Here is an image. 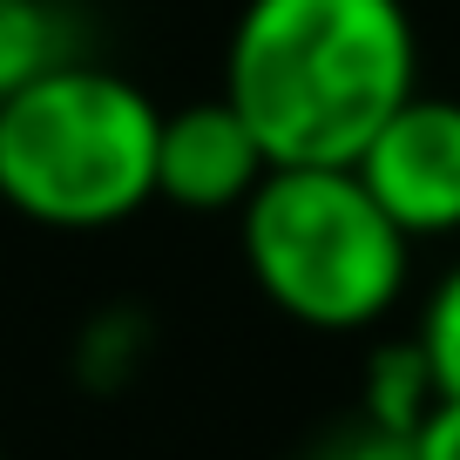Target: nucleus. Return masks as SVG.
Returning <instances> with one entry per match:
<instances>
[{"label":"nucleus","instance_id":"0eeeda50","mask_svg":"<svg viewBox=\"0 0 460 460\" xmlns=\"http://www.w3.org/2000/svg\"><path fill=\"white\" fill-rule=\"evenodd\" d=\"M433 400H440V379H433V359L420 339H386L366 359V393H359V420H373V427L386 433H413L420 420L433 413Z\"/></svg>","mask_w":460,"mask_h":460},{"label":"nucleus","instance_id":"6e6552de","mask_svg":"<svg viewBox=\"0 0 460 460\" xmlns=\"http://www.w3.org/2000/svg\"><path fill=\"white\" fill-rule=\"evenodd\" d=\"M420 345H427L433 359V379H440V393H460V264L433 285L427 312H420Z\"/></svg>","mask_w":460,"mask_h":460},{"label":"nucleus","instance_id":"1a4fd4ad","mask_svg":"<svg viewBox=\"0 0 460 460\" xmlns=\"http://www.w3.org/2000/svg\"><path fill=\"white\" fill-rule=\"evenodd\" d=\"M312 460H413V447H406V433H386V427H373V420H352V427H339L332 440H318Z\"/></svg>","mask_w":460,"mask_h":460},{"label":"nucleus","instance_id":"9d476101","mask_svg":"<svg viewBox=\"0 0 460 460\" xmlns=\"http://www.w3.org/2000/svg\"><path fill=\"white\" fill-rule=\"evenodd\" d=\"M406 447H413V460H460V393H440L433 413L406 433Z\"/></svg>","mask_w":460,"mask_h":460},{"label":"nucleus","instance_id":"9b49d317","mask_svg":"<svg viewBox=\"0 0 460 460\" xmlns=\"http://www.w3.org/2000/svg\"><path fill=\"white\" fill-rule=\"evenodd\" d=\"M0 460H7V447H0Z\"/></svg>","mask_w":460,"mask_h":460},{"label":"nucleus","instance_id":"20e7f679","mask_svg":"<svg viewBox=\"0 0 460 460\" xmlns=\"http://www.w3.org/2000/svg\"><path fill=\"white\" fill-rule=\"evenodd\" d=\"M359 183L406 237H454L460 230V102L413 95L379 122V136L359 149Z\"/></svg>","mask_w":460,"mask_h":460},{"label":"nucleus","instance_id":"7ed1b4c3","mask_svg":"<svg viewBox=\"0 0 460 460\" xmlns=\"http://www.w3.org/2000/svg\"><path fill=\"white\" fill-rule=\"evenodd\" d=\"M244 271L305 332H373L413 278V237L352 163H278L237 210Z\"/></svg>","mask_w":460,"mask_h":460},{"label":"nucleus","instance_id":"39448f33","mask_svg":"<svg viewBox=\"0 0 460 460\" xmlns=\"http://www.w3.org/2000/svg\"><path fill=\"white\" fill-rule=\"evenodd\" d=\"M271 176V156L251 136V122L224 95L163 109L156 136V197L190 217H237L251 190Z\"/></svg>","mask_w":460,"mask_h":460},{"label":"nucleus","instance_id":"423d86ee","mask_svg":"<svg viewBox=\"0 0 460 460\" xmlns=\"http://www.w3.org/2000/svg\"><path fill=\"white\" fill-rule=\"evenodd\" d=\"M68 61H82V41L61 0H0V102Z\"/></svg>","mask_w":460,"mask_h":460},{"label":"nucleus","instance_id":"f257e3e1","mask_svg":"<svg viewBox=\"0 0 460 460\" xmlns=\"http://www.w3.org/2000/svg\"><path fill=\"white\" fill-rule=\"evenodd\" d=\"M420 88L406 0H244L224 48V102L278 163H359Z\"/></svg>","mask_w":460,"mask_h":460},{"label":"nucleus","instance_id":"f03ea898","mask_svg":"<svg viewBox=\"0 0 460 460\" xmlns=\"http://www.w3.org/2000/svg\"><path fill=\"white\" fill-rule=\"evenodd\" d=\"M156 95L82 55L0 102V203L41 230H115L156 203Z\"/></svg>","mask_w":460,"mask_h":460}]
</instances>
